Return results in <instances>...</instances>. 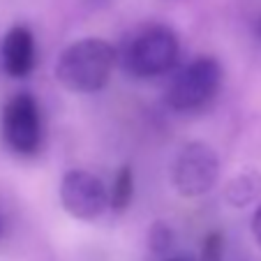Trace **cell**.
Masks as SVG:
<instances>
[{"label": "cell", "instance_id": "1", "mask_svg": "<svg viewBox=\"0 0 261 261\" xmlns=\"http://www.w3.org/2000/svg\"><path fill=\"white\" fill-rule=\"evenodd\" d=\"M114 65V46L97 37H86L60 54L56 63V79L72 93H97L109 84Z\"/></svg>", "mask_w": 261, "mask_h": 261}, {"label": "cell", "instance_id": "2", "mask_svg": "<svg viewBox=\"0 0 261 261\" xmlns=\"http://www.w3.org/2000/svg\"><path fill=\"white\" fill-rule=\"evenodd\" d=\"M178 58V40L167 25H148L134 33L125 44L123 65L134 79H153L167 74Z\"/></svg>", "mask_w": 261, "mask_h": 261}, {"label": "cell", "instance_id": "3", "mask_svg": "<svg viewBox=\"0 0 261 261\" xmlns=\"http://www.w3.org/2000/svg\"><path fill=\"white\" fill-rule=\"evenodd\" d=\"M222 84V67L215 58L201 56L190 63L173 79L167 93V102L176 111H197L203 109L217 95Z\"/></svg>", "mask_w": 261, "mask_h": 261}, {"label": "cell", "instance_id": "4", "mask_svg": "<svg viewBox=\"0 0 261 261\" xmlns=\"http://www.w3.org/2000/svg\"><path fill=\"white\" fill-rule=\"evenodd\" d=\"M3 139L16 155H35L42 146L40 107L30 93H19L3 109Z\"/></svg>", "mask_w": 261, "mask_h": 261}, {"label": "cell", "instance_id": "5", "mask_svg": "<svg viewBox=\"0 0 261 261\" xmlns=\"http://www.w3.org/2000/svg\"><path fill=\"white\" fill-rule=\"evenodd\" d=\"M220 176V162L211 146L192 141L180 150L173 167V188L180 197H201L215 188Z\"/></svg>", "mask_w": 261, "mask_h": 261}, {"label": "cell", "instance_id": "6", "mask_svg": "<svg viewBox=\"0 0 261 261\" xmlns=\"http://www.w3.org/2000/svg\"><path fill=\"white\" fill-rule=\"evenodd\" d=\"M60 203L74 220L93 222L109 208V190L90 171H67L60 182Z\"/></svg>", "mask_w": 261, "mask_h": 261}, {"label": "cell", "instance_id": "7", "mask_svg": "<svg viewBox=\"0 0 261 261\" xmlns=\"http://www.w3.org/2000/svg\"><path fill=\"white\" fill-rule=\"evenodd\" d=\"M3 67L12 79H23L35 67V40L25 25H14L3 40Z\"/></svg>", "mask_w": 261, "mask_h": 261}, {"label": "cell", "instance_id": "8", "mask_svg": "<svg viewBox=\"0 0 261 261\" xmlns=\"http://www.w3.org/2000/svg\"><path fill=\"white\" fill-rule=\"evenodd\" d=\"M261 194V176L256 171H245L231 178L224 190V199L231 203L233 208H245L247 203L256 201Z\"/></svg>", "mask_w": 261, "mask_h": 261}, {"label": "cell", "instance_id": "9", "mask_svg": "<svg viewBox=\"0 0 261 261\" xmlns=\"http://www.w3.org/2000/svg\"><path fill=\"white\" fill-rule=\"evenodd\" d=\"M132 194H134V173L132 167L125 164L118 171V176L114 178L111 190H109V208H114L116 213H123L132 201Z\"/></svg>", "mask_w": 261, "mask_h": 261}, {"label": "cell", "instance_id": "10", "mask_svg": "<svg viewBox=\"0 0 261 261\" xmlns=\"http://www.w3.org/2000/svg\"><path fill=\"white\" fill-rule=\"evenodd\" d=\"M222 252H224V238L220 231H211L203 238L201 261H222Z\"/></svg>", "mask_w": 261, "mask_h": 261}, {"label": "cell", "instance_id": "11", "mask_svg": "<svg viewBox=\"0 0 261 261\" xmlns=\"http://www.w3.org/2000/svg\"><path fill=\"white\" fill-rule=\"evenodd\" d=\"M171 241H173V233L167 224L158 222L153 229H150V247L155 252H167L171 247Z\"/></svg>", "mask_w": 261, "mask_h": 261}, {"label": "cell", "instance_id": "12", "mask_svg": "<svg viewBox=\"0 0 261 261\" xmlns=\"http://www.w3.org/2000/svg\"><path fill=\"white\" fill-rule=\"evenodd\" d=\"M252 233H254V241H256V245L261 247V206L256 208L254 217H252Z\"/></svg>", "mask_w": 261, "mask_h": 261}, {"label": "cell", "instance_id": "13", "mask_svg": "<svg viewBox=\"0 0 261 261\" xmlns=\"http://www.w3.org/2000/svg\"><path fill=\"white\" fill-rule=\"evenodd\" d=\"M256 30H259V35H261V19H259V25H256Z\"/></svg>", "mask_w": 261, "mask_h": 261}, {"label": "cell", "instance_id": "14", "mask_svg": "<svg viewBox=\"0 0 261 261\" xmlns=\"http://www.w3.org/2000/svg\"><path fill=\"white\" fill-rule=\"evenodd\" d=\"M167 261H188V259H167Z\"/></svg>", "mask_w": 261, "mask_h": 261}, {"label": "cell", "instance_id": "15", "mask_svg": "<svg viewBox=\"0 0 261 261\" xmlns=\"http://www.w3.org/2000/svg\"><path fill=\"white\" fill-rule=\"evenodd\" d=\"M0 236H3V220H0Z\"/></svg>", "mask_w": 261, "mask_h": 261}]
</instances>
